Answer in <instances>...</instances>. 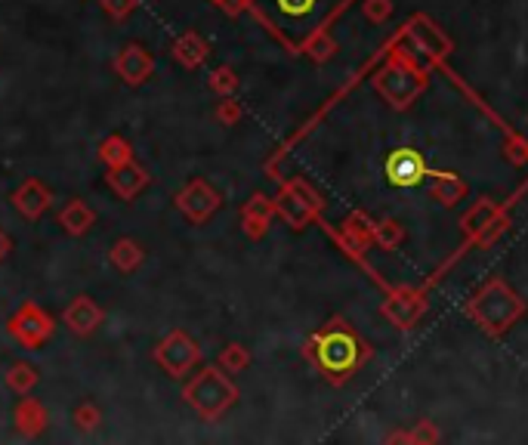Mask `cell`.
Here are the masks:
<instances>
[{
    "mask_svg": "<svg viewBox=\"0 0 528 445\" xmlns=\"http://www.w3.org/2000/svg\"><path fill=\"white\" fill-rule=\"evenodd\" d=\"M347 0H248L263 25L291 50H303Z\"/></svg>",
    "mask_w": 528,
    "mask_h": 445,
    "instance_id": "obj_1",
    "label": "cell"
},
{
    "mask_svg": "<svg viewBox=\"0 0 528 445\" xmlns=\"http://www.w3.org/2000/svg\"><path fill=\"white\" fill-rule=\"evenodd\" d=\"M186 403L198 411L204 421H217L223 418V411L232 409V403L238 399V390L219 368H201L182 390Z\"/></svg>",
    "mask_w": 528,
    "mask_h": 445,
    "instance_id": "obj_2",
    "label": "cell"
},
{
    "mask_svg": "<svg viewBox=\"0 0 528 445\" xmlns=\"http://www.w3.org/2000/svg\"><path fill=\"white\" fill-rule=\"evenodd\" d=\"M155 359L171 378H182L201 362V347L186 334V331H173L155 347Z\"/></svg>",
    "mask_w": 528,
    "mask_h": 445,
    "instance_id": "obj_3",
    "label": "cell"
},
{
    "mask_svg": "<svg viewBox=\"0 0 528 445\" xmlns=\"http://www.w3.org/2000/svg\"><path fill=\"white\" fill-rule=\"evenodd\" d=\"M10 334L16 337L22 347L34 349V347H41L43 341L53 337V318H50L41 306L25 303L22 310L10 318Z\"/></svg>",
    "mask_w": 528,
    "mask_h": 445,
    "instance_id": "obj_4",
    "label": "cell"
},
{
    "mask_svg": "<svg viewBox=\"0 0 528 445\" xmlns=\"http://www.w3.org/2000/svg\"><path fill=\"white\" fill-rule=\"evenodd\" d=\"M219 202H223V198H219V192L213 189L207 180H192V183L182 186L180 196H176V208H180L192 223L210 220V217L217 214Z\"/></svg>",
    "mask_w": 528,
    "mask_h": 445,
    "instance_id": "obj_5",
    "label": "cell"
},
{
    "mask_svg": "<svg viewBox=\"0 0 528 445\" xmlns=\"http://www.w3.org/2000/svg\"><path fill=\"white\" fill-rule=\"evenodd\" d=\"M115 72H118V78H121L124 84L140 87L142 81L152 78L155 59H152V53L142 47V43H127V47L115 56Z\"/></svg>",
    "mask_w": 528,
    "mask_h": 445,
    "instance_id": "obj_6",
    "label": "cell"
},
{
    "mask_svg": "<svg viewBox=\"0 0 528 445\" xmlns=\"http://www.w3.org/2000/svg\"><path fill=\"white\" fill-rule=\"evenodd\" d=\"M318 362L322 368H328L331 374H341L352 368L356 362V347H352V337L343 334V331H334V334H325L318 341Z\"/></svg>",
    "mask_w": 528,
    "mask_h": 445,
    "instance_id": "obj_7",
    "label": "cell"
},
{
    "mask_svg": "<svg viewBox=\"0 0 528 445\" xmlns=\"http://www.w3.org/2000/svg\"><path fill=\"white\" fill-rule=\"evenodd\" d=\"M62 322L68 325V331H72V334L87 337V334H93L99 325H103V310L96 306V300H90L87 294H80V297H74V303L65 310Z\"/></svg>",
    "mask_w": 528,
    "mask_h": 445,
    "instance_id": "obj_8",
    "label": "cell"
},
{
    "mask_svg": "<svg viewBox=\"0 0 528 445\" xmlns=\"http://www.w3.org/2000/svg\"><path fill=\"white\" fill-rule=\"evenodd\" d=\"M149 180L152 177H149L146 167L134 165V161H124V165H118V167H109V186L124 198V202L140 196V192L149 186Z\"/></svg>",
    "mask_w": 528,
    "mask_h": 445,
    "instance_id": "obj_9",
    "label": "cell"
},
{
    "mask_svg": "<svg viewBox=\"0 0 528 445\" xmlns=\"http://www.w3.org/2000/svg\"><path fill=\"white\" fill-rule=\"evenodd\" d=\"M50 202H53V196H50V189H43V183H37V180H25V183L12 192V208H16L25 220H37V217L50 208Z\"/></svg>",
    "mask_w": 528,
    "mask_h": 445,
    "instance_id": "obj_10",
    "label": "cell"
},
{
    "mask_svg": "<svg viewBox=\"0 0 528 445\" xmlns=\"http://www.w3.org/2000/svg\"><path fill=\"white\" fill-rule=\"evenodd\" d=\"M171 53L182 68H198V65H204V59L210 56V47H207V41L198 35V31H186V35H180L173 41Z\"/></svg>",
    "mask_w": 528,
    "mask_h": 445,
    "instance_id": "obj_11",
    "label": "cell"
},
{
    "mask_svg": "<svg viewBox=\"0 0 528 445\" xmlns=\"http://www.w3.org/2000/svg\"><path fill=\"white\" fill-rule=\"evenodd\" d=\"M16 427L25 436H37L47 427V409H43L37 399H31L28 393L22 396V403L16 405Z\"/></svg>",
    "mask_w": 528,
    "mask_h": 445,
    "instance_id": "obj_12",
    "label": "cell"
},
{
    "mask_svg": "<svg viewBox=\"0 0 528 445\" xmlns=\"http://www.w3.org/2000/svg\"><path fill=\"white\" fill-rule=\"evenodd\" d=\"M59 226L68 232V235H87V232H90V226H93V211L87 208L80 198H72V202L62 208Z\"/></svg>",
    "mask_w": 528,
    "mask_h": 445,
    "instance_id": "obj_13",
    "label": "cell"
},
{
    "mask_svg": "<svg viewBox=\"0 0 528 445\" xmlns=\"http://www.w3.org/2000/svg\"><path fill=\"white\" fill-rule=\"evenodd\" d=\"M241 217H244V232L254 235V238H260L263 232H266L269 217H272V202H269L266 196H254L248 204H244Z\"/></svg>",
    "mask_w": 528,
    "mask_h": 445,
    "instance_id": "obj_14",
    "label": "cell"
},
{
    "mask_svg": "<svg viewBox=\"0 0 528 445\" xmlns=\"http://www.w3.org/2000/svg\"><path fill=\"white\" fill-rule=\"evenodd\" d=\"M111 266L121 269V272H134V269H140V263L146 260V250L140 248V242H134V238H121V242L111 244Z\"/></svg>",
    "mask_w": 528,
    "mask_h": 445,
    "instance_id": "obj_15",
    "label": "cell"
},
{
    "mask_svg": "<svg viewBox=\"0 0 528 445\" xmlns=\"http://www.w3.org/2000/svg\"><path fill=\"white\" fill-rule=\"evenodd\" d=\"M99 161H103L105 167H118L124 165V161H130V142L118 134L105 136V140L99 142Z\"/></svg>",
    "mask_w": 528,
    "mask_h": 445,
    "instance_id": "obj_16",
    "label": "cell"
},
{
    "mask_svg": "<svg viewBox=\"0 0 528 445\" xmlns=\"http://www.w3.org/2000/svg\"><path fill=\"white\" fill-rule=\"evenodd\" d=\"M6 387H10L12 393H19V396H25V393H31L37 387V372L28 362H16V365H10V372H6Z\"/></svg>",
    "mask_w": 528,
    "mask_h": 445,
    "instance_id": "obj_17",
    "label": "cell"
},
{
    "mask_svg": "<svg viewBox=\"0 0 528 445\" xmlns=\"http://www.w3.org/2000/svg\"><path fill=\"white\" fill-rule=\"evenodd\" d=\"M219 365H223V372L238 374V372H244V368L250 365V353L241 347V343H229V347L219 353Z\"/></svg>",
    "mask_w": 528,
    "mask_h": 445,
    "instance_id": "obj_18",
    "label": "cell"
},
{
    "mask_svg": "<svg viewBox=\"0 0 528 445\" xmlns=\"http://www.w3.org/2000/svg\"><path fill=\"white\" fill-rule=\"evenodd\" d=\"M235 87H238V74L232 72V68H226V65L213 68L210 90L217 93V96H229V93H235Z\"/></svg>",
    "mask_w": 528,
    "mask_h": 445,
    "instance_id": "obj_19",
    "label": "cell"
},
{
    "mask_svg": "<svg viewBox=\"0 0 528 445\" xmlns=\"http://www.w3.org/2000/svg\"><path fill=\"white\" fill-rule=\"evenodd\" d=\"M99 421H103V415H99V409L93 403H80L78 409H74V424H78L80 430H96L99 427Z\"/></svg>",
    "mask_w": 528,
    "mask_h": 445,
    "instance_id": "obj_20",
    "label": "cell"
},
{
    "mask_svg": "<svg viewBox=\"0 0 528 445\" xmlns=\"http://www.w3.org/2000/svg\"><path fill=\"white\" fill-rule=\"evenodd\" d=\"M217 118L226 124V127H229V124H235L238 118H241V105H238L235 99H229V96H226L223 103H219V109H217Z\"/></svg>",
    "mask_w": 528,
    "mask_h": 445,
    "instance_id": "obj_21",
    "label": "cell"
},
{
    "mask_svg": "<svg viewBox=\"0 0 528 445\" xmlns=\"http://www.w3.org/2000/svg\"><path fill=\"white\" fill-rule=\"evenodd\" d=\"M103 10L109 12L111 19H124L136 10V0H103Z\"/></svg>",
    "mask_w": 528,
    "mask_h": 445,
    "instance_id": "obj_22",
    "label": "cell"
},
{
    "mask_svg": "<svg viewBox=\"0 0 528 445\" xmlns=\"http://www.w3.org/2000/svg\"><path fill=\"white\" fill-rule=\"evenodd\" d=\"M210 4H217L223 12H229V16H238V12L248 6V0H210Z\"/></svg>",
    "mask_w": 528,
    "mask_h": 445,
    "instance_id": "obj_23",
    "label": "cell"
},
{
    "mask_svg": "<svg viewBox=\"0 0 528 445\" xmlns=\"http://www.w3.org/2000/svg\"><path fill=\"white\" fill-rule=\"evenodd\" d=\"M10 250H12V238L6 235L4 229H0V263H4L6 257H10Z\"/></svg>",
    "mask_w": 528,
    "mask_h": 445,
    "instance_id": "obj_24",
    "label": "cell"
}]
</instances>
